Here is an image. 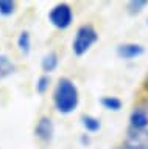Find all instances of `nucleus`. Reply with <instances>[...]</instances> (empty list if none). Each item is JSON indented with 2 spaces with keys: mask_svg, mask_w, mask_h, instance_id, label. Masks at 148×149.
<instances>
[{
  "mask_svg": "<svg viewBox=\"0 0 148 149\" xmlns=\"http://www.w3.org/2000/svg\"><path fill=\"white\" fill-rule=\"evenodd\" d=\"M53 104L61 115H69L80 104V92L75 82L69 78H59L53 90Z\"/></svg>",
  "mask_w": 148,
  "mask_h": 149,
  "instance_id": "nucleus-1",
  "label": "nucleus"
},
{
  "mask_svg": "<svg viewBox=\"0 0 148 149\" xmlns=\"http://www.w3.org/2000/svg\"><path fill=\"white\" fill-rule=\"evenodd\" d=\"M97 42H98V33L92 25L86 23V25H81L75 33V37H73L72 42V51L73 54L81 58L83 54H86L92 47H94Z\"/></svg>",
  "mask_w": 148,
  "mask_h": 149,
  "instance_id": "nucleus-2",
  "label": "nucleus"
},
{
  "mask_svg": "<svg viewBox=\"0 0 148 149\" xmlns=\"http://www.w3.org/2000/svg\"><path fill=\"white\" fill-rule=\"evenodd\" d=\"M48 22L58 30H67L73 22V9L69 3H58L48 11Z\"/></svg>",
  "mask_w": 148,
  "mask_h": 149,
  "instance_id": "nucleus-3",
  "label": "nucleus"
},
{
  "mask_svg": "<svg viewBox=\"0 0 148 149\" xmlns=\"http://www.w3.org/2000/svg\"><path fill=\"white\" fill-rule=\"evenodd\" d=\"M34 135L41 143L47 144L55 137V124L50 116H41L34 126Z\"/></svg>",
  "mask_w": 148,
  "mask_h": 149,
  "instance_id": "nucleus-4",
  "label": "nucleus"
},
{
  "mask_svg": "<svg viewBox=\"0 0 148 149\" xmlns=\"http://www.w3.org/2000/svg\"><path fill=\"white\" fill-rule=\"evenodd\" d=\"M123 146L131 149H148V129H129Z\"/></svg>",
  "mask_w": 148,
  "mask_h": 149,
  "instance_id": "nucleus-5",
  "label": "nucleus"
},
{
  "mask_svg": "<svg viewBox=\"0 0 148 149\" xmlns=\"http://www.w3.org/2000/svg\"><path fill=\"white\" fill-rule=\"evenodd\" d=\"M115 51H117V56L120 59L131 61V59H136L139 56H142L145 48H143L140 44H136V42H128V44L119 45Z\"/></svg>",
  "mask_w": 148,
  "mask_h": 149,
  "instance_id": "nucleus-6",
  "label": "nucleus"
},
{
  "mask_svg": "<svg viewBox=\"0 0 148 149\" xmlns=\"http://www.w3.org/2000/svg\"><path fill=\"white\" fill-rule=\"evenodd\" d=\"M148 127V113L147 110L136 107L131 115H129V129H136V130H142Z\"/></svg>",
  "mask_w": 148,
  "mask_h": 149,
  "instance_id": "nucleus-7",
  "label": "nucleus"
},
{
  "mask_svg": "<svg viewBox=\"0 0 148 149\" xmlns=\"http://www.w3.org/2000/svg\"><path fill=\"white\" fill-rule=\"evenodd\" d=\"M59 65V58H58V53L56 51H48L47 54L42 56L41 59V68H42L44 74H48L55 72Z\"/></svg>",
  "mask_w": 148,
  "mask_h": 149,
  "instance_id": "nucleus-8",
  "label": "nucleus"
},
{
  "mask_svg": "<svg viewBox=\"0 0 148 149\" xmlns=\"http://www.w3.org/2000/svg\"><path fill=\"white\" fill-rule=\"evenodd\" d=\"M14 70H16V67L13 64V61L6 54H0V81L11 76L14 73Z\"/></svg>",
  "mask_w": 148,
  "mask_h": 149,
  "instance_id": "nucleus-9",
  "label": "nucleus"
},
{
  "mask_svg": "<svg viewBox=\"0 0 148 149\" xmlns=\"http://www.w3.org/2000/svg\"><path fill=\"white\" fill-rule=\"evenodd\" d=\"M81 124H83V127L86 129V132H89V134H95L101 129V121L98 118H95V116H92V115H83L81 116Z\"/></svg>",
  "mask_w": 148,
  "mask_h": 149,
  "instance_id": "nucleus-10",
  "label": "nucleus"
},
{
  "mask_svg": "<svg viewBox=\"0 0 148 149\" xmlns=\"http://www.w3.org/2000/svg\"><path fill=\"white\" fill-rule=\"evenodd\" d=\"M17 47H19L22 54H30L31 51V34L28 31H20V34L17 36Z\"/></svg>",
  "mask_w": 148,
  "mask_h": 149,
  "instance_id": "nucleus-11",
  "label": "nucleus"
},
{
  "mask_svg": "<svg viewBox=\"0 0 148 149\" xmlns=\"http://www.w3.org/2000/svg\"><path fill=\"white\" fill-rule=\"evenodd\" d=\"M100 104L105 107L106 110H112V112H119L123 107V101L117 96H103L100 100Z\"/></svg>",
  "mask_w": 148,
  "mask_h": 149,
  "instance_id": "nucleus-12",
  "label": "nucleus"
},
{
  "mask_svg": "<svg viewBox=\"0 0 148 149\" xmlns=\"http://www.w3.org/2000/svg\"><path fill=\"white\" fill-rule=\"evenodd\" d=\"M148 6V0H131L126 3V11L129 16H137Z\"/></svg>",
  "mask_w": 148,
  "mask_h": 149,
  "instance_id": "nucleus-13",
  "label": "nucleus"
},
{
  "mask_svg": "<svg viewBox=\"0 0 148 149\" xmlns=\"http://www.w3.org/2000/svg\"><path fill=\"white\" fill-rule=\"evenodd\" d=\"M16 13V2L14 0H0V16L10 17Z\"/></svg>",
  "mask_w": 148,
  "mask_h": 149,
  "instance_id": "nucleus-14",
  "label": "nucleus"
},
{
  "mask_svg": "<svg viewBox=\"0 0 148 149\" xmlns=\"http://www.w3.org/2000/svg\"><path fill=\"white\" fill-rule=\"evenodd\" d=\"M50 87V76L48 74H41V76L36 79V84H34V88L39 95H44L45 92L48 90Z\"/></svg>",
  "mask_w": 148,
  "mask_h": 149,
  "instance_id": "nucleus-15",
  "label": "nucleus"
},
{
  "mask_svg": "<svg viewBox=\"0 0 148 149\" xmlns=\"http://www.w3.org/2000/svg\"><path fill=\"white\" fill-rule=\"evenodd\" d=\"M80 143L83 144V146H89V143H90L89 134H81V137H80Z\"/></svg>",
  "mask_w": 148,
  "mask_h": 149,
  "instance_id": "nucleus-16",
  "label": "nucleus"
},
{
  "mask_svg": "<svg viewBox=\"0 0 148 149\" xmlns=\"http://www.w3.org/2000/svg\"><path fill=\"white\" fill-rule=\"evenodd\" d=\"M145 90L148 92V74H147V79H145Z\"/></svg>",
  "mask_w": 148,
  "mask_h": 149,
  "instance_id": "nucleus-17",
  "label": "nucleus"
},
{
  "mask_svg": "<svg viewBox=\"0 0 148 149\" xmlns=\"http://www.w3.org/2000/svg\"><path fill=\"white\" fill-rule=\"evenodd\" d=\"M114 149H131V148H126V146H120V148H114Z\"/></svg>",
  "mask_w": 148,
  "mask_h": 149,
  "instance_id": "nucleus-18",
  "label": "nucleus"
},
{
  "mask_svg": "<svg viewBox=\"0 0 148 149\" xmlns=\"http://www.w3.org/2000/svg\"><path fill=\"white\" fill-rule=\"evenodd\" d=\"M147 23H148V22H147Z\"/></svg>",
  "mask_w": 148,
  "mask_h": 149,
  "instance_id": "nucleus-19",
  "label": "nucleus"
}]
</instances>
